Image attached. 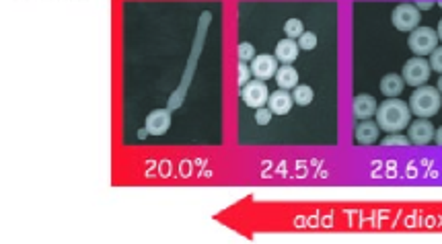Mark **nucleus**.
I'll use <instances>...</instances> for the list:
<instances>
[{
  "label": "nucleus",
  "instance_id": "20e7f679",
  "mask_svg": "<svg viewBox=\"0 0 442 244\" xmlns=\"http://www.w3.org/2000/svg\"><path fill=\"white\" fill-rule=\"evenodd\" d=\"M420 10L416 4H410V2H403L399 6H395L393 14H391V21L395 25V29L403 31V33H412L414 29H418L420 25Z\"/></svg>",
  "mask_w": 442,
  "mask_h": 244
},
{
  "label": "nucleus",
  "instance_id": "f8f14e48",
  "mask_svg": "<svg viewBox=\"0 0 442 244\" xmlns=\"http://www.w3.org/2000/svg\"><path fill=\"white\" fill-rule=\"evenodd\" d=\"M298 52H300V45L296 43L295 39L286 37V39L278 41L274 56H276V60L282 62V64H293L296 58H298Z\"/></svg>",
  "mask_w": 442,
  "mask_h": 244
},
{
  "label": "nucleus",
  "instance_id": "423d86ee",
  "mask_svg": "<svg viewBox=\"0 0 442 244\" xmlns=\"http://www.w3.org/2000/svg\"><path fill=\"white\" fill-rule=\"evenodd\" d=\"M241 99L245 101L247 107L251 109H260L268 103L270 99V91L266 87L264 80H253V82H247L241 91Z\"/></svg>",
  "mask_w": 442,
  "mask_h": 244
},
{
  "label": "nucleus",
  "instance_id": "2eb2a0df",
  "mask_svg": "<svg viewBox=\"0 0 442 244\" xmlns=\"http://www.w3.org/2000/svg\"><path fill=\"white\" fill-rule=\"evenodd\" d=\"M276 82H278L280 89L291 91V89L298 87V72H296L291 64H284V66H280L278 72H276Z\"/></svg>",
  "mask_w": 442,
  "mask_h": 244
},
{
  "label": "nucleus",
  "instance_id": "f3484780",
  "mask_svg": "<svg viewBox=\"0 0 442 244\" xmlns=\"http://www.w3.org/2000/svg\"><path fill=\"white\" fill-rule=\"evenodd\" d=\"M284 33H286V37H291V39L300 37V35L304 33L302 21H298V19H288L286 25H284Z\"/></svg>",
  "mask_w": 442,
  "mask_h": 244
},
{
  "label": "nucleus",
  "instance_id": "b1692460",
  "mask_svg": "<svg viewBox=\"0 0 442 244\" xmlns=\"http://www.w3.org/2000/svg\"><path fill=\"white\" fill-rule=\"evenodd\" d=\"M430 6H432L430 0H420V2H418V8H430Z\"/></svg>",
  "mask_w": 442,
  "mask_h": 244
},
{
  "label": "nucleus",
  "instance_id": "6ab92c4d",
  "mask_svg": "<svg viewBox=\"0 0 442 244\" xmlns=\"http://www.w3.org/2000/svg\"><path fill=\"white\" fill-rule=\"evenodd\" d=\"M255 58V49L251 43H241L239 45V60L241 62H247V60H253Z\"/></svg>",
  "mask_w": 442,
  "mask_h": 244
},
{
  "label": "nucleus",
  "instance_id": "dca6fc26",
  "mask_svg": "<svg viewBox=\"0 0 442 244\" xmlns=\"http://www.w3.org/2000/svg\"><path fill=\"white\" fill-rule=\"evenodd\" d=\"M313 97H315V93H313V89H311V87H306V85H298V87H295V95H293V99H295L296 105L306 107V105H311Z\"/></svg>",
  "mask_w": 442,
  "mask_h": 244
},
{
  "label": "nucleus",
  "instance_id": "9d476101",
  "mask_svg": "<svg viewBox=\"0 0 442 244\" xmlns=\"http://www.w3.org/2000/svg\"><path fill=\"white\" fill-rule=\"evenodd\" d=\"M293 103H295L293 95H288V91H284V89H280V91L272 93V95H270V99H268L270 111H272V113H276V115H286V113L293 109Z\"/></svg>",
  "mask_w": 442,
  "mask_h": 244
},
{
  "label": "nucleus",
  "instance_id": "7ed1b4c3",
  "mask_svg": "<svg viewBox=\"0 0 442 244\" xmlns=\"http://www.w3.org/2000/svg\"><path fill=\"white\" fill-rule=\"evenodd\" d=\"M408 45L420 58L430 56L436 49V45H439V33L434 29H430V27H418V29H414L410 33Z\"/></svg>",
  "mask_w": 442,
  "mask_h": 244
},
{
  "label": "nucleus",
  "instance_id": "0eeeda50",
  "mask_svg": "<svg viewBox=\"0 0 442 244\" xmlns=\"http://www.w3.org/2000/svg\"><path fill=\"white\" fill-rule=\"evenodd\" d=\"M278 72V60L276 56H270V54H262V56H255L251 60V74L257 78V80H270L272 76H276Z\"/></svg>",
  "mask_w": 442,
  "mask_h": 244
},
{
  "label": "nucleus",
  "instance_id": "39448f33",
  "mask_svg": "<svg viewBox=\"0 0 442 244\" xmlns=\"http://www.w3.org/2000/svg\"><path fill=\"white\" fill-rule=\"evenodd\" d=\"M430 72H432L430 62H426L424 58L416 56V58H412V60L406 62V66H403V80L410 87H424L428 82V78H430Z\"/></svg>",
  "mask_w": 442,
  "mask_h": 244
},
{
  "label": "nucleus",
  "instance_id": "ddd939ff",
  "mask_svg": "<svg viewBox=\"0 0 442 244\" xmlns=\"http://www.w3.org/2000/svg\"><path fill=\"white\" fill-rule=\"evenodd\" d=\"M403 87H406V80L399 74H387L381 80V93L389 99H397L401 95Z\"/></svg>",
  "mask_w": 442,
  "mask_h": 244
},
{
  "label": "nucleus",
  "instance_id": "a211bd4d",
  "mask_svg": "<svg viewBox=\"0 0 442 244\" xmlns=\"http://www.w3.org/2000/svg\"><path fill=\"white\" fill-rule=\"evenodd\" d=\"M298 45H300V49H306V52L315 49V47H317V35L311 33V31H304V33L298 37Z\"/></svg>",
  "mask_w": 442,
  "mask_h": 244
},
{
  "label": "nucleus",
  "instance_id": "9b49d317",
  "mask_svg": "<svg viewBox=\"0 0 442 244\" xmlns=\"http://www.w3.org/2000/svg\"><path fill=\"white\" fill-rule=\"evenodd\" d=\"M352 111H354L356 120H360V122L370 120V118L377 113V101H375L370 95H358V97L354 99Z\"/></svg>",
  "mask_w": 442,
  "mask_h": 244
},
{
  "label": "nucleus",
  "instance_id": "aec40b11",
  "mask_svg": "<svg viewBox=\"0 0 442 244\" xmlns=\"http://www.w3.org/2000/svg\"><path fill=\"white\" fill-rule=\"evenodd\" d=\"M430 68L434 72L442 74V47H436L432 54H430Z\"/></svg>",
  "mask_w": 442,
  "mask_h": 244
},
{
  "label": "nucleus",
  "instance_id": "a878e982",
  "mask_svg": "<svg viewBox=\"0 0 442 244\" xmlns=\"http://www.w3.org/2000/svg\"><path fill=\"white\" fill-rule=\"evenodd\" d=\"M436 33H439V39H442V19H441V23H439V29H436Z\"/></svg>",
  "mask_w": 442,
  "mask_h": 244
},
{
  "label": "nucleus",
  "instance_id": "4468645a",
  "mask_svg": "<svg viewBox=\"0 0 442 244\" xmlns=\"http://www.w3.org/2000/svg\"><path fill=\"white\" fill-rule=\"evenodd\" d=\"M379 123L370 122V120H364V122L358 123L356 127V142L358 144H375L379 140Z\"/></svg>",
  "mask_w": 442,
  "mask_h": 244
},
{
  "label": "nucleus",
  "instance_id": "1a4fd4ad",
  "mask_svg": "<svg viewBox=\"0 0 442 244\" xmlns=\"http://www.w3.org/2000/svg\"><path fill=\"white\" fill-rule=\"evenodd\" d=\"M169 125H171V113L167 109H154L147 115V125L145 127H147L148 133H152V135H162V133H167Z\"/></svg>",
  "mask_w": 442,
  "mask_h": 244
},
{
  "label": "nucleus",
  "instance_id": "4be33fe9",
  "mask_svg": "<svg viewBox=\"0 0 442 244\" xmlns=\"http://www.w3.org/2000/svg\"><path fill=\"white\" fill-rule=\"evenodd\" d=\"M270 120H272V111H270V109L260 107V109L255 111V122L260 123V125H268Z\"/></svg>",
  "mask_w": 442,
  "mask_h": 244
},
{
  "label": "nucleus",
  "instance_id": "f257e3e1",
  "mask_svg": "<svg viewBox=\"0 0 442 244\" xmlns=\"http://www.w3.org/2000/svg\"><path fill=\"white\" fill-rule=\"evenodd\" d=\"M412 109L399 99H387L377 107V123L383 131H403L410 125Z\"/></svg>",
  "mask_w": 442,
  "mask_h": 244
},
{
  "label": "nucleus",
  "instance_id": "bb28decb",
  "mask_svg": "<svg viewBox=\"0 0 442 244\" xmlns=\"http://www.w3.org/2000/svg\"><path fill=\"white\" fill-rule=\"evenodd\" d=\"M436 89H439V91L442 93V74H441V80H439V87H436Z\"/></svg>",
  "mask_w": 442,
  "mask_h": 244
},
{
  "label": "nucleus",
  "instance_id": "f03ea898",
  "mask_svg": "<svg viewBox=\"0 0 442 244\" xmlns=\"http://www.w3.org/2000/svg\"><path fill=\"white\" fill-rule=\"evenodd\" d=\"M441 91L434 89V87H428V85L418 87V91H416V93L412 95V99H410V109H412V113L418 115V118H424V120L434 118V115L441 111Z\"/></svg>",
  "mask_w": 442,
  "mask_h": 244
},
{
  "label": "nucleus",
  "instance_id": "6e6552de",
  "mask_svg": "<svg viewBox=\"0 0 442 244\" xmlns=\"http://www.w3.org/2000/svg\"><path fill=\"white\" fill-rule=\"evenodd\" d=\"M434 133H436L434 125L428 122V120H424V118H420L418 122H414L410 125V142L416 144V146L430 144L434 140Z\"/></svg>",
  "mask_w": 442,
  "mask_h": 244
},
{
  "label": "nucleus",
  "instance_id": "cd10ccee",
  "mask_svg": "<svg viewBox=\"0 0 442 244\" xmlns=\"http://www.w3.org/2000/svg\"><path fill=\"white\" fill-rule=\"evenodd\" d=\"M441 6H442V2H441Z\"/></svg>",
  "mask_w": 442,
  "mask_h": 244
},
{
  "label": "nucleus",
  "instance_id": "5701e85b",
  "mask_svg": "<svg viewBox=\"0 0 442 244\" xmlns=\"http://www.w3.org/2000/svg\"><path fill=\"white\" fill-rule=\"evenodd\" d=\"M249 82V68L245 66V62H239V85L245 87Z\"/></svg>",
  "mask_w": 442,
  "mask_h": 244
},
{
  "label": "nucleus",
  "instance_id": "393cba45",
  "mask_svg": "<svg viewBox=\"0 0 442 244\" xmlns=\"http://www.w3.org/2000/svg\"><path fill=\"white\" fill-rule=\"evenodd\" d=\"M436 144H439V146H442V127L439 129V131H436Z\"/></svg>",
  "mask_w": 442,
  "mask_h": 244
},
{
  "label": "nucleus",
  "instance_id": "412c9836",
  "mask_svg": "<svg viewBox=\"0 0 442 244\" xmlns=\"http://www.w3.org/2000/svg\"><path fill=\"white\" fill-rule=\"evenodd\" d=\"M410 144V137H403V135H389L383 140V146H408Z\"/></svg>",
  "mask_w": 442,
  "mask_h": 244
}]
</instances>
